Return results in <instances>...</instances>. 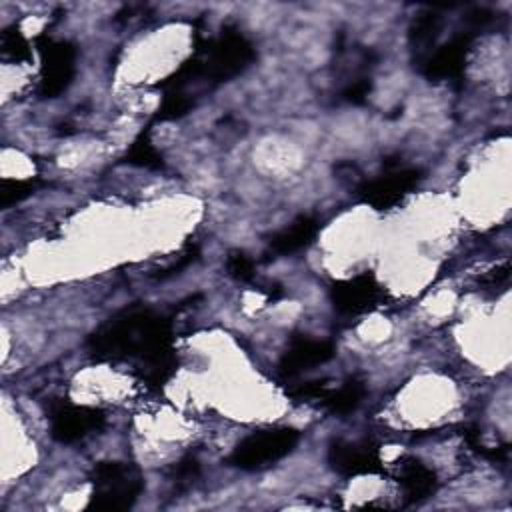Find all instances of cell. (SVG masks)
I'll use <instances>...</instances> for the list:
<instances>
[{
  "label": "cell",
  "instance_id": "1",
  "mask_svg": "<svg viewBox=\"0 0 512 512\" xmlns=\"http://www.w3.org/2000/svg\"><path fill=\"white\" fill-rule=\"evenodd\" d=\"M88 350L98 360H138L144 380L152 386H162L176 368L172 326L150 308H130L112 316L88 338Z\"/></svg>",
  "mask_w": 512,
  "mask_h": 512
},
{
  "label": "cell",
  "instance_id": "2",
  "mask_svg": "<svg viewBox=\"0 0 512 512\" xmlns=\"http://www.w3.org/2000/svg\"><path fill=\"white\" fill-rule=\"evenodd\" d=\"M254 56L256 52L250 40L238 30L226 28L216 40H208L204 48H196L194 56L160 86L162 90L186 92V84L196 78H204L206 82H226L248 68Z\"/></svg>",
  "mask_w": 512,
  "mask_h": 512
},
{
  "label": "cell",
  "instance_id": "3",
  "mask_svg": "<svg viewBox=\"0 0 512 512\" xmlns=\"http://www.w3.org/2000/svg\"><path fill=\"white\" fill-rule=\"evenodd\" d=\"M92 494L88 510L120 512L134 506L144 490V478L140 468L132 462H98L90 472Z\"/></svg>",
  "mask_w": 512,
  "mask_h": 512
},
{
  "label": "cell",
  "instance_id": "4",
  "mask_svg": "<svg viewBox=\"0 0 512 512\" xmlns=\"http://www.w3.org/2000/svg\"><path fill=\"white\" fill-rule=\"evenodd\" d=\"M300 440L296 428H270L246 436L228 456V464L240 470H262L288 456Z\"/></svg>",
  "mask_w": 512,
  "mask_h": 512
},
{
  "label": "cell",
  "instance_id": "5",
  "mask_svg": "<svg viewBox=\"0 0 512 512\" xmlns=\"http://www.w3.org/2000/svg\"><path fill=\"white\" fill-rule=\"evenodd\" d=\"M36 48L40 54V96L56 98L72 82L76 72V50L66 40L50 38L42 34L36 38Z\"/></svg>",
  "mask_w": 512,
  "mask_h": 512
},
{
  "label": "cell",
  "instance_id": "6",
  "mask_svg": "<svg viewBox=\"0 0 512 512\" xmlns=\"http://www.w3.org/2000/svg\"><path fill=\"white\" fill-rule=\"evenodd\" d=\"M420 182V170L412 166L388 164L378 176L364 180L356 194L374 210H390L400 204Z\"/></svg>",
  "mask_w": 512,
  "mask_h": 512
},
{
  "label": "cell",
  "instance_id": "7",
  "mask_svg": "<svg viewBox=\"0 0 512 512\" xmlns=\"http://www.w3.org/2000/svg\"><path fill=\"white\" fill-rule=\"evenodd\" d=\"M48 422L54 440L72 444L94 432H100L106 424V416L102 410L92 406H78L68 400H56L48 408Z\"/></svg>",
  "mask_w": 512,
  "mask_h": 512
},
{
  "label": "cell",
  "instance_id": "8",
  "mask_svg": "<svg viewBox=\"0 0 512 512\" xmlns=\"http://www.w3.org/2000/svg\"><path fill=\"white\" fill-rule=\"evenodd\" d=\"M328 464L336 474L344 478L374 476L384 472L378 448L368 442H332L328 448Z\"/></svg>",
  "mask_w": 512,
  "mask_h": 512
},
{
  "label": "cell",
  "instance_id": "9",
  "mask_svg": "<svg viewBox=\"0 0 512 512\" xmlns=\"http://www.w3.org/2000/svg\"><path fill=\"white\" fill-rule=\"evenodd\" d=\"M382 298V288L374 274L362 272L354 278L340 280L330 290L332 306L342 316H358L374 306H378Z\"/></svg>",
  "mask_w": 512,
  "mask_h": 512
},
{
  "label": "cell",
  "instance_id": "10",
  "mask_svg": "<svg viewBox=\"0 0 512 512\" xmlns=\"http://www.w3.org/2000/svg\"><path fill=\"white\" fill-rule=\"evenodd\" d=\"M476 36L474 28H466L460 30L458 34H454L448 42H444L442 46H438L424 62L422 74L428 80H450V78H458L464 70L472 40Z\"/></svg>",
  "mask_w": 512,
  "mask_h": 512
},
{
  "label": "cell",
  "instance_id": "11",
  "mask_svg": "<svg viewBox=\"0 0 512 512\" xmlns=\"http://www.w3.org/2000/svg\"><path fill=\"white\" fill-rule=\"evenodd\" d=\"M332 356H334L332 342L310 338V336H296L292 338L290 346L282 354L278 362V370L282 376L290 378L328 362Z\"/></svg>",
  "mask_w": 512,
  "mask_h": 512
},
{
  "label": "cell",
  "instance_id": "12",
  "mask_svg": "<svg viewBox=\"0 0 512 512\" xmlns=\"http://www.w3.org/2000/svg\"><path fill=\"white\" fill-rule=\"evenodd\" d=\"M398 484L406 502H422L436 492V472L418 458H404L398 468Z\"/></svg>",
  "mask_w": 512,
  "mask_h": 512
},
{
  "label": "cell",
  "instance_id": "13",
  "mask_svg": "<svg viewBox=\"0 0 512 512\" xmlns=\"http://www.w3.org/2000/svg\"><path fill=\"white\" fill-rule=\"evenodd\" d=\"M320 224L314 216H298L270 238V252L276 256H290L308 246L318 234Z\"/></svg>",
  "mask_w": 512,
  "mask_h": 512
},
{
  "label": "cell",
  "instance_id": "14",
  "mask_svg": "<svg viewBox=\"0 0 512 512\" xmlns=\"http://www.w3.org/2000/svg\"><path fill=\"white\" fill-rule=\"evenodd\" d=\"M364 394H366L364 382L358 378H348L342 386H338L334 390L328 388L326 394L320 398V402L330 414L346 416L360 406Z\"/></svg>",
  "mask_w": 512,
  "mask_h": 512
},
{
  "label": "cell",
  "instance_id": "15",
  "mask_svg": "<svg viewBox=\"0 0 512 512\" xmlns=\"http://www.w3.org/2000/svg\"><path fill=\"white\" fill-rule=\"evenodd\" d=\"M442 28V16L434 10L422 12L414 18L410 26V44L416 50H426L430 44H434L436 36L440 34Z\"/></svg>",
  "mask_w": 512,
  "mask_h": 512
},
{
  "label": "cell",
  "instance_id": "16",
  "mask_svg": "<svg viewBox=\"0 0 512 512\" xmlns=\"http://www.w3.org/2000/svg\"><path fill=\"white\" fill-rule=\"evenodd\" d=\"M124 162L132 164V166L148 168V170H160V168H164L162 156H160V152L152 146V142H150V138H148V132H142V134L132 142V146L128 148V152H126V156H124Z\"/></svg>",
  "mask_w": 512,
  "mask_h": 512
},
{
  "label": "cell",
  "instance_id": "17",
  "mask_svg": "<svg viewBox=\"0 0 512 512\" xmlns=\"http://www.w3.org/2000/svg\"><path fill=\"white\" fill-rule=\"evenodd\" d=\"M194 106L192 96H188L182 90H164V98L162 104L154 116V120H176L184 114L190 112V108Z\"/></svg>",
  "mask_w": 512,
  "mask_h": 512
},
{
  "label": "cell",
  "instance_id": "18",
  "mask_svg": "<svg viewBox=\"0 0 512 512\" xmlns=\"http://www.w3.org/2000/svg\"><path fill=\"white\" fill-rule=\"evenodd\" d=\"M42 182L36 178H28V180H14V178H4L0 182V206L2 208H10L18 202H22L24 198H28L30 194L36 192V188Z\"/></svg>",
  "mask_w": 512,
  "mask_h": 512
},
{
  "label": "cell",
  "instance_id": "19",
  "mask_svg": "<svg viewBox=\"0 0 512 512\" xmlns=\"http://www.w3.org/2000/svg\"><path fill=\"white\" fill-rule=\"evenodd\" d=\"M0 50H2L4 58L14 60V62L26 60L30 56L28 42H26L24 34L20 32V28H16V26H10V28H6L2 32V36H0Z\"/></svg>",
  "mask_w": 512,
  "mask_h": 512
},
{
  "label": "cell",
  "instance_id": "20",
  "mask_svg": "<svg viewBox=\"0 0 512 512\" xmlns=\"http://www.w3.org/2000/svg\"><path fill=\"white\" fill-rule=\"evenodd\" d=\"M226 270L232 278L240 282H250L254 278V262L240 250H232L226 258Z\"/></svg>",
  "mask_w": 512,
  "mask_h": 512
},
{
  "label": "cell",
  "instance_id": "21",
  "mask_svg": "<svg viewBox=\"0 0 512 512\" xmlns=\"http://www.w3.org/2000/svg\"><path fill=\"white\" fill-rule=\"evenodd\" d=\"M370 80L368 78H356V80H352V82H348L346 86H344V90H342V98L346 100V102H352V104H360V102H364L366 100V96H368V92H370Z\"/></svg>",
  "mask_w": 512,
  "mask_h": 512
},
{
  "label": "cell",
  "instance_id": "22",
  "mask_svg": "<svg viewBox=\"0 0 512 512\" xmlns=\"http://www.w3.org/2000/svg\"><path fill=\"white\" fill-rule=\"evenodd\" d=\"M198 470H200L198 460L194 456H186L174 466V476L180 478V480H190L198 474Z\"/></svg>",
  "mask_w": 512,
  "mask_h": 512
}]
</instances>
